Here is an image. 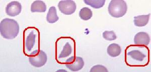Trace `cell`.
I'll return each mask as SVG.
<instances>
[{"label":"cell","mask_w":151,"mask_h":72,"mask_svg":"<svg viewBox=\"0 0 151 72\" xmlns=\"http://www.w3.org/2000/svg\"><path fill=\"white\" fill-rule=\"evenodd\" d=\"M84 61L82 58L76 56L74 60L70 63L65 64V67L73 72H77L81 70L84 66Z\"/></svg>","instance_id":"obj_9"},{"label":"cell","mask_w":151,"mask_h":72,"mask_svg":"<svg viewBox=\"0 0 151 72\" xmlns=\"http://www.w3.org/2000/svg\"><path fill=\"white\" fill-rule=\"evenodd\" d=\"M108 10L111 17L115 18L122 17L127 12V4L123 0H112L109 3Z\"/></svg>","instance_id":"obj_5"},{"label":"cell","mask_w":151,"mask_h":72,"mask_svg":"<svg viewBox=\"0 0 151 72\" xmlns=\"http://www.w3.org/2000/svg\"><path fill=\"white\" fill-rule=\"evenodd\" d=\"M40 31L35 27H29L23 31V53L28 57L40 52Z\"/></svg>","instance_id":"obj_2"},{"label":"cell","mask_w":151,"mask_h":72,"mask_svg":"<svg viewBox=\"0 0 151 72\" xmlns=\"http://www.w3.org/2000/svg\"><path fill=\"white\" fill-rule=\"evenodd\" d=\"M29 61L31 65L36 68H40L46 64L47 56V54L43 50H40L35 55L29 57Z\"/></svg>","instance_id":"obj_7"},{"label":"cell","mask_w":151,"mask_h":72,"mask_svg":"<svg viewBox=\"0 0 151 72\" xmlns=\"http://www.w3.org/2000/svg\"><path fill=\"white\" fill-rule=\"evenodd\" d=\"M30 10L32 13H45L47 10V6L42 1H35L32 3Z\"/></svg>","instance_id":"obj_11"},{"label":"cell","mask_w":151,"mask_h":72,"mask_svg":"<svg viewBox=\"0 0 151 72\" xmlns=\"http://www.w3.org/2000/svg\"><path fill=\"white\" fill-rule=\"evenodd\" d=\"M150 13L146 15H141L134 17V24L136 27H142L146 26L149 21Z\"/></svg>","instance_id":"obj_12"},{"label":"cell","mask_w":151,"mask_h":72,"mask_svg":"<svg viewBox=\"0 0 151 72\" xmlns=\"http://www.w3.org/2000/svg\"><path fill=\"white\" fill-rule=\"evenodd\" d=\"M20 27L17 22L13 19H4L0 24V32L2 37L7 39L15 38L19 34Z\"/></svg>","instance_id":"obj_4"},{"label":"cell","mask_w":151,"mask_h":72,"mask_svg":"<svg viewBox=\"0 0 151 72\" xmlns=\"http://www.w3.org/2000/svg\"><path fill=\"white\" fill-rule=\"evenodd\" d=\"M59 17L57 15V9L55 7H50L47 15V22L50 24H53L58 21Z\"/></svg>","instance_id":"obj_14"},{"label":"cell","mask_w":151,"mask_h":72,"mask_svg":"<svg viewBox=\"0 0 151 72\" xmlns=\"http://www.w3.org/2000/svg\"><path fill=\"white\" fill-rule=\"evenodd\" d=\"M22 10V6L18 1H12L8 3L6 8V13L10 17L19 15Z\"/></svg>","instance_id":"obj_8"},{"label":"cell","mask_w":151,"mask_h":72,"mask_svg":"<svg viewBox=\"0 0 151 72\" xmlns=\"http://www.w3.org/2000/svg\"><path fill=\"white\" fill-rule=\"evenodd\" d=\"M84 2L86 5L90 6L92 8L96 9L103 7L105 3V0H84Z\"/></svg>","instance_id":"obj_16"},{"label":"cell","mask_w":151,"mask_h":72,"mask_svg":"<svg viewBox=\"0 0 151 72\" xmlns=\"http://www.w3.org/2000/svg\"><path fill=\"white\" fill-rule=\"evenodd\" d=\"M79 17L83 20H89L93 16V13L92 10L87 7H84L81 8L79 12Z\"/></svg>","instance_id":"obj_15"},{"label":"cell","mask_w":151,"mask_h":72,"mask_svg":"<svg viewBox=\"0 0 151 72\" xmlns=\"http://www.w3.org/2000/svg\"><path fill=\"white\" fill-rule=\"evenodd\" d=\"M107 52L110 57H116L121 54L122 49L119 44L112 43L107 47Z\"/></svg>","instance_id":"obj_13"},{"label":"cell","mask_w":151,"mask_h":72,"mask_svg":"<svg viewBox=\"0 0 151 72\" xmlns=\"http://www.w3.org/2000/svg\"><path fill=\"white\" fill-rule=\"evenodd\" d=\"M150 42V37L146 32H138L134 37V43L136 45L148 46Z\"/></svg>","instance_id":"obj_10"},{"label":"cell","mask_w":151,"mask_h":72,"mask_svg":"<svg viewBox=\"0 0 151 72\" xmlns=\"http://www.w3.org/2000/svg\"><path fill=\"white\" fill-rule=\"evenodd\" d=\"M90 72H108L106 68L103 65H97L94 66L90 71Z\"/></svg>","instance_id":"obj_18"},{"label":"cell","mask_w":151,"mask_h":72,"mask_svg":"<svg viewBox=\"0 0 151 72\" xmlns=\"http://www.w3.org/2000/svg\"><path fill=\"white\" fill-rule=\"evenodd\" d=\"M55 59L58 63L65 64L66 60L76 56L75 40L72 37H60L55 42Z\"/></svg>","instance_id":"obj_3"},{"label":"cell","mask_w":151,"mask_h":72,"mask_svg":"<svg viewBox=\"0 0 151 72\" xmlns=\"http://www.w3.org/2000/svg\"><path fill=\"white\" fill-rule=\"evenodd\" d=\"M102 36L105 40L108 41H113L117 38L116 35L113 30L112 31H107L106 30L103 32Z\"/></svg>","instance_id":"obj_17"},{"label":"cell","mask_w":151,"mask_h":72,"mask_svg":"<svg viewBox=\"0 0 151 72\" xmlns=\"http://www.w3.org/2000/svg\"><path fill=\"white\" fill-rule=\"evenodd\" d=\"M125 63L129 67H144L149 64L150 51L147 46L131 44L125 50Z\"/></svg>","instance_id":"obj_1"},{"label":"cell","mask_w":151,"mask_h":72,"mask_svg":"<svg viewBox=\"0 0 151 72\" xmlns=\"http://www.w3.org/2000/svg\"><path fill=\"white\" fill-rule=\"evenodd\" d=\"M59 10L65 15H70L75 12L77 5L75 2L72 0L60 1L58 3Z\"/></svg>","instance_id":"obj_6"}]
</instances>
